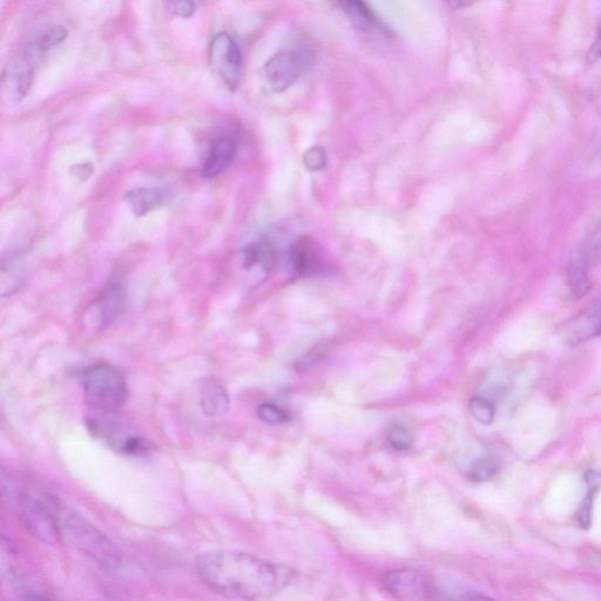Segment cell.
Instances as JSON below:
<instances>
[{
    "instance_id": "obj_18",
    "label": "cell",
    "mask_w": 601,
    "mask_h": 601,
    "mask_svg": "<svg viewBox=\"0 0 601 601\" xmlns=\"http://www.w3.org/2000/svg\"><path fill=\"white\" fill-rule=\"evenodd\" d=\"M344 9L349 16L361 25H375L377 23L373 10L367 0H342Z\"/></svg>"
},
{
    "instance_id": "obj_2",
    "label": "cell",
    "mask_w": 601,
    "mask_h": 601,
    "mask_svg": "<svg viewBox=\"0 0 601 601\" xmlns=\"http://www.w3.org/2000/svg\"><path fill=\"white\" fill-rule=\"evenodd\" d=\"M78 378L94 413L116 414L130 394L123 371L110 363H94L80 370Z\"/></svg>"
},
{
    "instance_id": "obj_19",
    "label": "cell",
    "mask_w": 601,
    "mask_h": 601,
    "mask_svg": "<svg viewBox=\"0 0 601 601\" xmlns=\"http://www.w3.org/2000/svg\"><path fill=\"white\" fill-rule=\"evenodd\" d=\"M67 36H69V31L65 29L63 26H54L51 27L50 30H47L43 33L42 36L39 37L37 42V50L40 53L50 52L59 45H62Z\"/></svg>"
},
{
    "instance_id": "obj_24",
    "label": "cell",
    "mask_w": 601,
    "mask_h": 601,
    "mask_svg": "<svg viewBox=\"0 0 601 601\" xmlns=\"http://www.w3.org/2000/svg\"><path fill=\"white\" fill-rule=\"evenodd\" d=\"M305 166L309 171L317 172L323 170L327 165L326 151L322 147L316 146L310 148L305 154Z\"/></svg>"
},
{
    "instance_id": "obj_4",
    "label": "cell",
    "mask_w": 601,
    "mask_h": 601,
    "mask_svg": "<svg viewBox=\"0 0 601 601\" xmlns=\"http://www.w3.org/2000/svg\"><path fill=\"white\" fill-rule=\"evenodd\" d=\"M19 521L40 542L54 546L63 542L60 530V505L57 499L33 491L19 492L16 498Z\"/></svg>"
},
{
    "instance_id": "obj_14",
    "label": "cell",
    "mask_w": 601,
    "mask_h": 601,
    "mask_svg": "<svg viewBox=\"0 0 601 601\" xmlns=\"http://www.w3.org/2000/svg\"><path fill=\"white\" fill-rule=\"evenodd\" d=\"M585 478L587 484H589V491H587L582 504L579 506L576 518L580 528L587 530L590 529L592 523L594 498L601 489V474L590 470L586 472Z\"/></svg>"
},
{
    "instance_id": "obj_5",
    "label": "cell",
    "mask_w": 601,
    "mask_h": 601,
    "mask_svg": "<svg viewBox=\"0 0 601 601\" xmlns=\"http://www.w3.org/2000/svg\"><path fill=\"white\" fill-rule=\"evenodd\" d=\"M209 66L229 91H236L242 78V53L238 43L226 32L216 35L208 52Z\"/></svg>"
},
{
    "instance_id": "obj_22",
    "label": "cell",
    "mask_w": 601,
    "mask_h": 601,
    "mask_svg": "<svg viewBox=\"0 0 601 601\" xmlns=\"http://www.w3.org/2000/svg\"><path fill=\"white\" fill-rule=\"evenodd\" d=\"M258 416L269 424H283L289 421L287 411L275 403H262L258 408Z\"/></svg>"
},
{
    "instance_id": "obj_10",
    "label": "cell",
    "mask_w": 601,
    "mask_h": 601,
    "mask_svg": "<svg viewBox=\"0 0 601 601\" xmlns=\"http://www.w3.org/2000/svg\"><path fill=\"white\" fill-rule=\"evenodd\" d=\"M126 305V294L120 283H111L98 296L94 302V310L98 316V323L101 329L110 326L116 321Z\"/></svg>"
},
{
    "instance_id": "obj_11",
    "label": "cell",
    "mask_w": 601,
    "mask_h": 601,
    "mask_svg": "<svg viewBox=\"0 0 601 601\" xmlns=\"http://www.w3.org/2000/svg\"><path fill=\"white\" fill-rule=\"evenodd\" d=\"M200 405L206 416L218 418L225 416L231 409V398L221 383L207 380L200 390Z\"/></svg>"
},
{
    "instance_id": "obj_17",
    "label": "cell",
    "mask_w": 601,
    "mask_h": 601,
    "mask_svg": "<svg viewBox=\"0 0 601 601\" xmlns=\"http://www.w3.org/2000/svg\"><path fill=\"white\" fill-rule=\"evenodd\" d=\"M576 260L589 269L601 262V222L584 239Z\"/></svg>"
},
{
    "instance_id": "obj_20",
    "label": "cell",
    "mask_w": 601,
    "mask_h": 601,
    "mask_svg": "<svg viewBox=\"0 0 601 601\" xmlns=\"http://www.w3.org/2000/svg\"><path fill=\"white\" fill-rule=\"evenodd\" d=\"M469 408L472 416L476 420L485 425H490L495 420L496 409L495 405L492 404L488 398L474 397L470 401Z\"/></svg>"
},
{
    "instance_id": "obj_26",
    "label": "cell",
    "mask_w": 601,
    "mask_h": 601,
    "mask_svg": "<svg viewBox=\"0 0 601 601\" xmlns=\"http://www.w3.org/2000/svg\"><path fill=\"white\" fill-rule=\"evenodd\" d=\"M601 62V31L598 33L596 39L592 43L589 52L586 54V64L596 65Z\"/></svg>"
},
{
    "instance_id": "obj_7",
    "label": "cell",
    "mask_w": 601,
    "mask_h": 601,
    "mask_svg": "<svg viewBox=\"0 0 601 601\" xmlns=\"http://www.w3.org/2000/svg\"><path fill=\"white\" fill-rule=\"evenodd\" d=\"M383 583L391 594L404 600L430 599L436 592L428 576L413 569L387 572Z\"/></svg>"
},
{
    "instance_id": "obj_27",
    "label": "cell",
    "mask_w": 601,
    "mask_h": 601,
    "mask_svg": "<svg viewBox=\"0 0 601 601\" xmlns=\"http://www.w3.org/2000/svg\"><path fill=\"white\" fill-rule=\"evenodd\" d=\"M478 0H445L451 9L462 10L470 8V6L477 3Z\"/></svg>"
},
{
    "instance_id": "obj_21",
    "label": "cell",
    "mask_w": 601,
    "mask_h": 601,
    "mask_svg": "<svg viewBox=\"0 0 601 601\" xmlns=\"http://www.w3.org/2000/svg\"><path fill=\"white\" fill-rule=\"evenodd\" d=\"M498 472V464L494 458L485 457L478 459V461L472 465L470 470V478L472 481L482 483L489 481L492 477H495Z\"/></svg>"
},
{
    "instance_id": "obj_16",
    "label": "cell",
    "mask_w": 601,
    "mask_h": 601,
    "mask_svg": "<svg viewBox=\"0 0 601 601\" xmlns=\"http://www.w3.org/2000/svg\"><path fill=\"white\" fill-rule=\"evenodd\" d=\"M242 261L243 267L247 269H269L274 262L273 249L266 242L254 243L242 252Z\"/></svg>"
},
{
    "instance_id": "obj_6",
    "label": "cell",
    "mask_w": 601,
    "mask_h": 601,
    "mask_svg": "<svg viewBox=\"0 0 601 601\" xmlns=\"http://www.w3.org/2000/svg\"><path fill=\"white\" fill-rule=\"evenodd\" d=\"M312 54L307 51H282L274 54L263 66V78L275 93L290 89L312 63Z\"/></svg>"
},
{
    "instance_id": "obj_13",
    "label": "cell",
    "mask_w": 601,
    "mask_h": 601,
    "mask_svg": "<svg viewBox=\"0 0 601 601\" xmlns=\"http://www.w3.org/2000/svg\"><path fill=\"white\" fill-rule=\"evenodd\" d=\"M126 201L133 214L145 216L165 204V193L158 188H137L126 194Z\"/></svg>"
},
{
    "instance_id": "obj_3",
    "label": "cell",
    "mask_w": 601,
    "mask_h": 601,
    "mask_svg": "<svg viewBox=\"0 0 601 601\" xmlns=\"http://www.w3.org/2000/svg\"><path fill=\"white\" fill-rule=\"evenodd\" d=\"M60 530L63 540L89 557L107 571H116L121 563V553L117 546L96 526L87 522L76 512H59Z\"/></svg>"
},
{
    "instance_id": "obj_15",
    "label": "cell",
    "mask_w": 601,
    "mask_h": 601,
    "mask_svg": "<svg viewBox=\"0 0 601 601\" xmlns=\"http://www.w3.org/2000/svg\"><path fill=\"white\" fill-rule=\"evenodd\" d=\"M567 285L571 290V294L577 299L584 297L591 289L590 269L585 267L583 263L573 259L566 270Z\"/></svg>"
},
{
    "instance_id": "obj_8",
    "label": "cell",
    "mask_w": 601,
    "mask_h": 601,
    "mask_svg": "<svg viewBox=\"0 0 601 601\" xmlns=\"http://www.w3.org/2000/svg\"><path fill=\"white\" fill-rule=\"evenodd\" d=\"M238 152V140L231 133H222L216 137L202 162V174L207 179L218 177L224 173L235 159Z\"/></svg>"
},
{
    "instance_id": "obj_9",
    "label": "cell",
    "mask_w": 601,
    "mask_h": 601,
    "mask_svg": "<svg viewBox=\"0 0 601 601\" xmlns=\"http://www.w3.org/2000/svg\"><path fill=\"white\" fill-rule=\"evenodd\" d=\"M601 336V303L572 319L564 327V337L572 346Z\"/></svg>"
},
{
    "instance_id": "obj_25",
    "label": "cell",
    "mask_w": 601,
    "mask_h": 601,
    "mask_svg": "<svg viewBox=\"0 0 601 601\" xmlns=\"http://www.w3.org/2000/svg\"><path fill=\"white\" fill-rule=\"evenodd\" d=\"M167 6L173 16L181 19L192 18L195 13L194 0H167Z\"/></svg>"
},
{
    "instance_id": "obj_12",
    "label": "cell",
    "mask_w": 601,
    "mask_h": 601,
    "mask_svg": "<svg viewBox=\"0 0 601 601\" xmlns=\"http://www.w3.org/2000/svg\"><path fill=\"white\" fill-rule=\"evenodd\" d=\"M290 261L293 263L296 275L299 276L317 274L323 267L313 243L308 240H301L296 243L292 248V252H290Z\"/></svg>"
},
{
    "instance_id": "obj_1",
    "label": "cell",
    "mask_w": 601,
    "mask_h": 601,
    "mask_svg": "<svg viewBox=\"0 0 601 601\" xmlns=\"http://www.w3.org/2000/svg\"><path fill=\"white\" fill-rule=\"evenodd\" d=\"M202 583L221 596L235 599H266L292 582L287 567L267 562L249 553L214 550L197 559Z\"/></svg>"
},
{
    "instance_id": "obj_23",
    "label": "cell",
    "mask_w": 601,
    "mask_h": 601,
    "mask_svg": "<svg viewBox=\"0 0 601 601\" xmlns=\"http://www.w3.org/2000/svg\"><path fill=\"white\" fill-rule=\"evenodd\" d=\"M388 442L397 451H405L413 444V437L403 425H393L388 432Z\"/></svg>"
}]
</instances>
